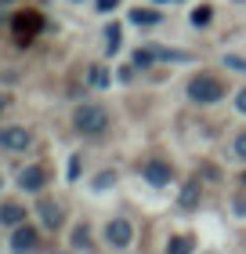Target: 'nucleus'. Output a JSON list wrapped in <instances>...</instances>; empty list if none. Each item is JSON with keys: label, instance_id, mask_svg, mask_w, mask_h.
<instances>
[{"label": "nucleus", "instance_id": "nucleus-2", "mask_svg": "<svg viewBox=\"0 0 246 254\" xmlns=\"http://www.w3.org/2000/svg\"><path fill=\"white\" fill-rule=\"evenodd\" d=\"M189 98L199 102V106H214V102L225 98V84L214 80V76H196L189 84Z\"/></svg>", "mask_w": 246, "mask_h": 254}, {"label": "nucleus", "instance_id": "nucleus-16", "mask_svg": "<svg viewBox=\"0 0 246 254\" xmlns=\"http://www.w3.org/2000/svg\"><path fill=\"white\" fill-rule=\"evenodd\" d=\"M73 244H76V247H87V229H76V233H73Z\"/></svg>", "mask_w": 246, "mask_h": 254}, {"label": "nucleus", "instance_id": "nucleus-7", "mask_svg": "<svg viewBox=\"0 0 246 254\" xmlns=\"http://www.w3.org/2000/svg\"><path fill=\"white\" fill-rule=\"evenodd\" d=\"M145 178L152 186H167L170 182V164H163V160H148L145 164Z\"/></svg>", "mask_w": 246, "mask_h": 254}, {"label": "nucleus", "instance_id": "nucleus-9", "mask_svg": "<svg viewBox=\"0 0 246 254\" xmlns=\"http://www.w3.org/2000/svg\"><path fill=\"white\" fill-rule=\"evenodd\" d=\"M22 222H26V207H18V203H4V207H0V225L18 229Z\"/></svg>", "mask_w": 246, "mask_h": 254}, {"label": "nucleus", "instance_id": "nucleus-22", "mask_svg": "<svg viewBox=\"0 0 246 254\" xmlns=\"http://www.w3.org/2000/svg\"><path fill=\"white\" fill-rule=\"evenodd\" d=\"M225 62H228L232 69H246V62H243V59H225Z\"/></svg>", "mask_w": 246, "mask_h": 254}, {"label": "nucleus", "instance_id": "nucleus-20", "mask_svg": "<svg viewBox=\"0 0 246 254\" xmlns=\"http://www.w3.org/2000/svg\"><path fill=\"white\" fill-rule=\"evenodd\" d=\"M91 84H95V87H101V84H105V73H101V69H95V76H91Z\"/></svg>", "mask_w": 246, "mask_h": 254}, {"label": "nucleus", "instance_id": "nucleus-25", "mask_svg": "<svg viewBox=\"0 0 246 254\" xmlns=\"http://www.w3.org/2000/svg\"><path fill=\"white\" fill-rule=\"evenodd\" d=\"M243 182H246V178H243Z\"/></svg>", "mask_w": 246, "mask_h": 254}, {"label": "nucleus", "instance_id": "nucleus-5", "mask_svg": "<svg viewBox=\"0 0 246 254\" xmlns=\"http://www.w3.org/2000/svg\"><path fill=\"white\" fill-rule=\"evenodd\" d=\"M18 186H22V189H29V192L44 189V186H48V171H44L40 164L26 167V171H22V175H18Z\"/></svg>", "mask_w": 246, "mask_h": 254}, {"label": "nucleus", "instance_id": "nucleus-24", "mask_svg": "<svg viewBox=\"0 0 246 254\" xmlns=\"http://www.w3.org/2000/svg\"><path fill=\"white\" fill-rule=\"evenodd\" d=\"M0 4H11V0H0Z\"/></svg>", "mask_w": 246, "mask_h": 254}, {"label": "nucleus", "instance_id": "nucleus-6", "mask_svg": "<svg viewBox=\"0 0 246 254\" xmlns=\"http://www.w3.org/2000/svg\"><path fill=\"white\" fill-rule=\"evenodd\" d=\"M40 29V18H37V11H22V15L15 18V33H18V40H26L29 44V37Z\"/></svg>", "mask_w": 246, "mask_h": 254}, {"label": "nucleus", "instance_id": "nucleus-14", "mask_svg": "<svg viewBox=\"0 0 246 254\" xmlns=\"http://www.w3.org/2000/svg\"><path fill=\"white\" fill-rule=\"evenodd\" d=\"M210 15H214V11H210L206 4H203V7H196V11H192V26H206Z\"/></svg>", "mask_w": 246, "mask_h": 254}, {"label": "nucleus", "instance_id": "nucleus-12", "mask_svg": "<svg viewBox=\"0 0 246 254\" xmlns=\"http://www.w3.org/2000/svg\"><path fill=\"white\" fill-rule=\"evenodd\" d=\"M189 251H192V240L189 236H174L170 247H167V254H189Z\"/></svg>", "mask_w": 246, "mask_h": 254}, {"label": "nucleus", "instance_id": "nucleus-21", "mask_svg": "<svg viewBox=\"0 0 246 254\" xmlns=\"http://www.w3.org/2000/svg\"><path fill=\"white\" fill-rule=\"evenodd\" d=\"M116 4H120V0H98V7H101V11H112Z\"/></svg>", "mask_w": 246, "mask_h": 254}, {"label": "nucleus", "instance_id": "nucleus-15", "mask_svg": "<svg viewBox=\"0 0 246 254\" xmlns=\"http://www.w3.org/2000/svg\"><path fill=\"white\" fill-rule=\"evenodd\" d=\"M152 62H156V51H138V55H134V65H138V69H148Z\"/></svg>", "mask_w": 246, "mask_h": 254}, {"label": "nucleus", "instance_id": "nucleus-11", "mask_svg": "<svg viewBox=\"0 0 246 254\" xmlns=\"http://www.w3.org/2000/svg\"><path fill=\"white\" fill-rule=\"evenodd\" d=\"M131 22H138V26H156V22H159V11H152V7H134V11H131Z\"/></svg>", "mask_w": 246, "mask_h": 254}, {"label": "nucleus", "instance_id": "nucleus-18", "mask_svg": "<svg viewBox=\"0 0 246 254\" xmlns=\"http://www.w3.org/2000/svg\"><path fill=\"white\" fill-rule=\"evenodd\" d=\"M236 106H239V113H246V87H243L239 95H236Z\"/></svg>", "mask_w": 246, "mask_h": 254}, {"label": "nucleus", "instance_id": "nucleus-10", "mask_svg": "<svg viewBox=\"0 0 246 254\" xmlns=\"http://www.w3.org/2000/svg\"><path fill=\"white\" fill-rule=\"evenodd\" d=\"M40 218H44V225H48V229H58V225H62V211H58L51 200H40Z\"/></svg>", "mask_w": 246, "mask_h": 254}, {"label": "nucleus", "instance_id": "nucleus-8", "mask_svg": "<svg viewBox=\"0 0 246 254\" xmlns=\"http://www.w3.org/2000/svg\"><path fill=\"white\" fill-rule=\"evenodd\" d=\"M11 247H15L18 254H29L33 247H37V229H29V225L22 229V225H18V229H15V240H11Z\"/></svg>", "mask_w": 246, "mask_h": 254}, {"label": "nucleus", "instance_id": "nucleus-3", "mask_svg": "<svg viewBox=\"0 0 246 254\" xmlns=\"http://www.w3.org/2000/svg\"><path fill=\"white\" fill-rule=\"evenodd\" d=\"M33 134L26 131V127H0V145L4 149H15V153H22V149H29Z\"/></svg>", "mask_w": 246, "mask_h": 254}, {"label": "nucleus", "instance_id": "nucleus-19", "mask_svg": "<svg viewBox=\"0 0 246 254\" xmlns=\"http://www.w3.org/2000/svg\"><path fill=\"white\" fill-rule=\"evenodd\" d=\"M80 175V156H73V164H69V178H76Z\"/></svg>", "mask_w": 246, "mask_h": 254}, {"label": "nucleus", "instance_id": "nucleus-4", "mask_svg": "<svg viewBox=\"0 0 246 254\" xmlns=\"http://www.w3.org/2000/svg\"><path fill=\"white\" fill-rule=\"evenodd\" d=\"M131 236H134V229H131V222H123V218L109 222V229H105V240H109L112 247H127V244H131Z\"/></svg>", "mask_w": 246, "mask_h": 254}, {"label": "nucleus", "instance_id": "nucleus-23", "mask_svg": "<svg viewBox=\"0 0 246 254\" xmlns=\"http://www.w3.org/2000/svg\"><path fill=\"white\" fill-rule=\"evenodd\" d=\"M7 102H11V98L4 95V91H0V113H4V109H7Z\"/></svg>", "mask_w": 246, "mask_h": 254}, {"label": "nucleus", "instance_id": "nucleus-1", "mask_svg": "<svg viewBox=\"0 0 246 254\" xmlns=\"http://www.w3.org/2000/svg\"><path fill=\"white\" fill-rule=\"evenodd\" d=\"M73 124H76L80 134H105L109 131V113H105L101 106H80Z\"/></svg>", "mask_w": 246, "mask_h": 254}, {"label": "nucleus", "instance_id": "nucleus-13", "mask_svg": "<svg viewBox=\"0 0 246 254\" xmlns=\"http://www.w3.org/2000/svg\"><path fill=\"white\" fill-rule=\"evenodd\" d=\"M196 200H199V186H196V182H189L185 192H181V203H185V207H196Z\"/></svg>", "mask_w": 246, "mask_h": 254}, {"label": "nucleus", "instance_id": "nucleus-17", "mask_svg": "<svg viewBox=\"0 0 246 254\" xmlns=\"http://www.w3.org/2000/svg\"><path fill=\"white\" fill-rule=\"evenodd\" d=\"M236 153L246 160V134H239V138H236Z\"/></svg>", "mask_w": 246, "mask_h": 254}]
</instances>
